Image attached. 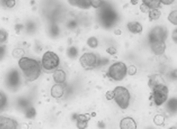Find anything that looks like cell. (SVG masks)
Masks as SVG:
<instances>
[{
  "label": "cell",
  "instance_id": "cell-1",
  "mask_svg": "<svg viewBox=\"0 0 177 129\" xmlns=\"http://www.w3.org/2000/svg\"><path fill=\"white\" fill-rule=\"evenodd\" d=\"M18 64L27 81H34L37 80L41 75L42 67L37 60L23 57L19 61Z\"/></svg>",
  "mask_w": 177,
  "mask_h": 129
},
{
  "label": "cell",
  "instance_id": "cell-2",
  "mask_svg": "<svg viewBox=\"0 0 177 129\" xmlns=\"http://www.w3.org/2000/svg\"><path fill=\"white\" fill-rule=\"evenodd\" d=\"M60 64V59L56 53L48 51L44 53L41 61V67L45 73H53L58 69Z\"/></svg>",
  "mask_w": 177,
  "mask_h": 129
},
{
  "label": "cell",
  "instance_id": "cell-3",
  "mask_svg": "<svg viewBox=\"0 0 177 129\" xmlns=\"http://www.w3.org/2000/svg\"><path fill=\"white\" fill-rule=\"evenodd\" d=\"M114 98L120 108L122 109H127L129 104L130 94L128 89L123 87L119 86L113 91Z\"/></svg>",
  "mask_w": 177,
  "mask_h": 129
},
{
  "label": "cell",
  "instance_id": "cell-4",
  "mask_svg": "<svg viewBox=\"0 0 177 129\" xmlns=\"http://www.w3.org/2000/svg\"><path fill=\"white\" fill-rule=\"evenodd\" d=\"M127 72L126 65L122 62H118L113 64L109 68L107 76L117 81L123 80Z\"/></svg>",
  "mask_w": 177,
  "mask_h": 129
},
{
  "label": "cell",
  "instance_id": "cell-5",
  "mask_svg": "<svg viewBox=\"0 0 177 129\" xmlns=\"http://www.w3.org/2000/svg\"><path fill=\"white\" fill-rule=\"evenodd\" d=\"M151 88L153 89L154 102L157 106H161L168 98L169 90L165 84L162 82L156 84Z\"/></svg>",
  "mask_w": 177,
  "mask_h": 129
},
{
  "label": "cell",
  "instance_id": "cell-6",
  "mask_svg": "<svg viewBox=\"0 0 177 129\" xmlns=\"http://www.w3.org/2000/svg\"><path fill=\"white\" fill-rule=\"evenodd\" d=\"M81 66L86 70L93 69L99 66L101 61L98 57L93 53H85L80 58Z\"/></svg>",
  "mask_w": 177,
  "mask_h": 129
},
{
  "label": "cell",
  "instance_id": "cell-7",
  "mask_svg": "<svg viewBox=\"0 0 177 129\" xmlns=\"http://www.w3.org/2000/svg\"><path fill=\"white\" fill-rule=\"evenodd\" d=\"M100 18L104 25L106 27H110L115 23L117 15L112 8L107 7L102 10Z\"/></svg>",
  "mask_w": 177,
  "mask_h": 129
},
{
  "label": "cell",
  "instance_id": "cell-8",
  "mask_svg": "<svg viewBox=\"0 0 177 129\" xmlns=\"http://www.w3.org/2000/svg\"><path fill=\"white\" fill-rule=\"evenodd\" d=\"M168 36L167 29L162 26H157L151 30L149 34L150 42L155 41H164Z\"/></svg>",
  "mask_w": 177,
  "mask_h": 129
},
{
  "label": "cell",
  "instance_id": "cell-9",
  "mask_svg": "<svg viewBox=\"0 0 177 129\" xmlns=\"http://www.w3.org/2000/svg\"><path fill=\"white\" fill-rule=\"evenodd\" d=\"M18 127V124L15 120L0 116V129H15Z\"/></svg>",
  "mask_w": 177,
  "mask_h": 129
},
{
  "label": "cell",
  "instance_id": "cell-10",
  "mask_svg": "<svg viewBox=\"0 0 177 129\" xmlns=\"http://www.w3.org/2000/svg\"><path fill=\"white\" fill-rule=\"evenodd\" d=\"M150 43L151 48L154 54L159 55L164 53L166 48L164 41H155Z\"/></svg>",
  "mask_w": 177,
  "mask_h": 129
},
{
  "label": "cell",
  "instance_id": "cell-11",
  "mask_svg": "<svg viewBox=\"0 0 177 129\" xmlns=\"http://www.w3.org/2000/svg\"><path fill=\"white\" fill-rule=\"evenodd\" d=\"M120 127L122 129H136L137 125L136 122L132 118L127 117L121 120Z\"/></svg>",
  "mask_w": 177,
  "mask_h": 129
},
{
  "label": "cell",
  "instance_id": "cell-12",
  "mask_svg": "<svg viewBox=\"0 0 177 129\" xmlns=\"http://www.w3.org/2000/svg\"><path fill=\"white\" fill-rule=\"evenodd\" d=\"M53 78L55 83L62 84L65 81L66 74L63 70L58 69L54 72Z\"/></svg>",
  "mask_w": 177,
  "mask_h": 129
},
{
  "label": "cell",
  "instance_id": "cell-13",
  "mask_svg": "<svg viewBox=\"0 0 177 129\" xmlns=\"http://www.w3.org/2000/svg\"><path fill=\"white\" fill-rule=\"evenodd\" d=\"M70 4L82 9H87L91 7L90 0H68Z\"/></svg>",
  "mask_w": 177,
  "mask_h": 129
},
{
  "label": "cell",
  "instance_id": "cell-14",
  "mask_svg": "<svg viewBox=\"0 0 177 129\" xmlns=\"http://www.w3.org/2000/svg\"><path fill=\"white\" fill-rule=\"evenodd\" d=\"M64 93V89L62 84H56L53 86L51 91V95L55 98H60Z\"/></svg>",
  "mask_w": 177,
  "mask_h": 129
},
{
  "label": "cell",
  "instance_id": "cell-15",
  "mask_svg": "<svg viewBox=\"0 0 177 129\" xmlns=\"http://www.w3.org/2000/svg\"><path fill=\"white\" fill-rule=\"evenodd\" d=\"M8 83L11 87H15L19 82V76L18 72L16 70L12 71L8 77Z\"/></svg>",
  "mask_w": 177,
  "mask_h": 129
},
{
  "label": "cell",
  "instance_id": "cell-16",
  "mask_svg": "<svg viewBox=\"0 0 177 129\" xmlns=\"http://www.w3.org/2000/svg\"><path fill=\"white\" fill-rule=\"evenodd\" d=\"M128 30L131 33L137 34L140 33L143 30V27L138 22H131L127 25Z\"/></svg>",
  "mask_w": 177,
  "mask_h": 129
},
{
  "label": "cell",
  "instance_id": "cell-17",
  "mask_svg": "<svg viewBox=\"0 0 177 129\" xmlns=\"http://www.w3.org/2000/svg\"><path fill=\"white\" fill-rule=\"evenodd\" d=\"M143 3L148 6L150 9H157L160 6L161 0H142Z\"/></svg>",
  "mask_w": 177,
  "mask_h": 129
},
{
  "label": "cell",
  "instance_id": "cell-18",
  "mask_svg": "<svg viewBox=\"0 0 177 129\" xmlns=\"http://www.w3.org/2000/svg\"><path fill=\"white\" fill-rule=\"evenodd\" d=\"M77 126L80 128H84L87 124L89 119L84 115H80L77 118Z\"/></svg>",
  "mask_w": 177,
  "mask_h": 129
},
{
  "label": "cell",
  "instance_id": "cell-19",
  "mask_svg": "<svg viewBox=\"0 0 177 129\" xmlns=\"http://www.w3.org/2000/svg\"><path fill=\"white\" fill-rule=\"evenodd\" d=\"M149 13V17L151 20H156L158 19L161 15V11L157 9L150 10Z\"/></svg>",
  "mask_w": 177,
  "mask_h": 129
},
{
  "label": "cell",
  "instance_id": "cell-20",
  "mask_svg": "<svg viewBox=\"0 0 177 129\" xmlns=\"http://www.w3.org/2000/svg\"><path fill=\"white\" fill-rule=\"evenodd\" d=\"M168 20L172 24L174 25H177V11L174 10L169 14L168 15Z\"/></svg>",
  "mask_w": 177,
  "mask_h": 129
},
{
  "label": "cell",
  "instance_id": "cell-21",
  "mask_svg": "<svg viewBox=\"0 0 177 129\" xmlns=\"http://www.w3.org/2000/svg\"><path fill=\"white\" fill-rule=\"evenodd\" d=\"M168 106L171 111H176L177 109V99L173 98L169 100L168 103Z\"/></svg>",
  "mask_w": 177,
  "mask_h": 129
},
{
  "label": "cell",
  "instance_id": "cell-22",
  "mask_svg": "<svg viewBox=\"0 0 177 129\" xmlns=\"http://www.w3.org/2000/svg\"><path fill=\"white\" fill-rule=\"evenodd\" d=\"M88 45L91 48H96L98 46V42L97 39L96 38L92 37L88 39L87 41Z\"/></svg>",
  "mask_w": 177,
  "mask_h": 129
},
{
  "label": "cell",
  "instance_id": "cell-23",
  "mask_svg": "<svg viewBox=\"0 0 177 129\" xmlns=\"http://www.w3.org/2000/svg\"><path fill=\"white\" fill-rule=\"evenodd\" d=\"M154 123L158 125H161L163 124L165 121V118L161 115L156 116L154 119Z\"/></svg>",
  "mask_w": 177,
  "mask_h": 129
},
{
  "label": "cell",
  "instance_id": "cell-24",
  "mask_svg": "<svg viewBox=\"0 0 177 129\" xmlns=\"http://www.w3.org/2000/svg\"><path fill=\"white\" fill-rule=\"evenodd\" d=\"M7 98L5 94L2 92H0V110L6 105Z\"/></svg>",
  "mask_w": 177,
  "mask_h": 129
},
{
  "label": "cell",
  "instance_id": "cell-25",
  "mask_svg": "<svg viewBox=\"0 0 177 129\" xmlns=\"http://www.w3.org/2000/svg\"><path fill=\"white\" fill-rule=\"evenodd\" d=\"M91 6L95 8H98L102 5V0H90Z\"/></svg>",
  "mask_w": 177,
  "mask_h": 129
},
{
  "label": "cell",
  "instance_id": "cell-26",
  "mask_svg": "<svg viewBox=\"0 0 177 129\" xmlns=\"http://www.w3.org/2000/svg\"><path fill=\"white\" fill-rule=\"evenodd\" d=\"M36 114L35 110L33 108H31L27 110L26 113V116L28 118H31L34 117Z\"/></svg>",
  "mask_w": 177,
  "mask_h": 129
},
{
  "label": "cell",
  "instance_id": "cell-27",
  "mask_svg": "<svg viewBox=\"0 0 177 129\" xmlns=\"http://www.w3.org/2000/svg\"><path fill=\"white\" fill-rule=\"evenodd\" d=\"M140 9L142 13H147L150 11V8L144 3H142L140 6Z\"/></svg>",
  "mask_w": 177,
  "mask_h": 129
},
{
  "label": "cell",
  "instance_id": "cell-28",
  "mask_svg": "<svg viewBox=\"0 0 177 129\" xmlns=\"http://www.w3.org/2000/svg\"><path fill=\"white\" fill-rule=\"evenodd\" d=\"M137 68L133 65H131L127 69L128 73L130 75H133L136 73Z\"/></svg>",
  "mask_w": 177,
  "mask_h": 129
},
{
  "label": "cell",
  "instance_id": "cell-29",
  "mask_svg": "<svg viewBox=\"0 0 177 129\" xmlns=\"http://www.w3.org/2000/svg\"><path fill=\"white\" fill-rule=\"evenodd\" d=\"M5 4L9 8H13L16 4L15 0H6Z\"/></svg>",
  "mask_w": 177,
  "mask_h": 129
},
{
  "label": "cell",
  "instance_id": "cell-30",
  "mask_svg": "<svg viewBox=\"0 0 177 129\" xmlns=\"http://www.w3.org/2000/svg\"><path fill=\"white\" fill-rule=\"evenodd\" d=\"M106 51L109 54L113 55L116 54L117 53V49L113 47H111L107 49Z\"/></svg>",
  "mask_w": 177,
  "mask_h": 129
},
{
  "label": "cell",
  "instance_id": "cell-31",
  "mask_svg": "<svg viewBox=\"0 0 177 129\" xmlns=\"http://www.w3.org/2000/svg\"><path fill=\"white\" fill-rule=\"evenodd\" d=\"M106 97L107 99L108 100H110L114 98V93L113 91H108L106 93Z\"/></svg>",
  "mask_w": 177,
  "mask_h": 129
},
{
  "label": "cell",
  "instance_id": "cell-32",
  "mask_svg": "<svg viewBox=\"0 0 177 129\" xmlns=\"http://www.w3.org/2000/svg\"><path fill=\"white\" fill-rule=\"evenodd\" d=\"M175 0H161V3L165 5H170L174 2Z\"/></svg>",
  "mask_w": 177,
  "mask_h": 129
},
{
  "label": "cell",
  "instance_id": "cell-33",
  "mask_svg": "<svg viewBox=\"0 0 177 129\" xmlns=\"http://www.w3.org/2000/svg\"><path fill=\"white\" fill-rule=\"evenodd\" d=\"M69 53H70V55L72 56H75L77 54V51L74 48H71L69 50Z\"/></svg>",
  "mask_w": 177,
  "mask_h": 129
},
{
  "label": "cell",
  "instance_id": "cell-34",
  "mask_svg": "<svg viewBox=\"0 0 177 129\" xmlns=\"http://www.w3.org/2000/svg\"><path fill=\"white\" fill-rule=\"evenodd\" d=\"M172 39L176 43L177 41V29L175 30L172 33Z\"/></svg>",
  "mask_w": 177,
  "mask_h": 129
},
{
  "label": "cell",
  "instance_id": "cell-35",
  "mask_svg": "<svg viewBox=\"0 0 177 129\" xmlns=\"http://www.w3.org/2000/svg\"><path fill=\"white\" fill-rule=\"evenodd\" d=\"M114 33L116 35H120L122 34V32L119 29H117V30H116L114 31Z\"/></svg>",
  "mask_w": 177,
  "mask_h": 129
},
{
  "label": "cell",
  "instance_id": "cell-36",
  "mask_svg": "<svg viewBox=\"0 0 177 129\" xmlns=\"http://www.w3.org/2000/svg\"><path fill=\"white\" fill-rule=\"evenodd\" d=\"M131 3L133 5H136L138 3V0H131Z\"/></svg>",
  "mask_w": 177,
  "mask_h": 129
},
{
  "label": "cell",
  "instance_id": "cell-37",
  "mask_svg": "<svg viewBox=\"0 0 177 129\" xmlns=\"http://www.w3.org/2000/svg\"><path fill=\"white\" fill-rule=\"evenodd\" d=\"M3 49L2 48H0V55L2 54L3 53Z\"/></svg>",
  "mask_w": 177,
  "mask_h": 129
}]
</instances>
